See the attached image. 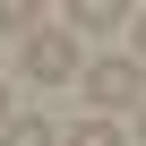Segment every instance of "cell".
<instances>
[{
  "label": "cell",
  "mask_w": 146,
  "mask_h": 146,
  "mask_svg": "<svg viewBox=\"0 0 146 146\" xmlns=\"http://www.w3.org/2000/svg\"><path fill=\"white\" fill-rule=\"evenodd\" d=\"M9 120H17V112H9V86H0V129H9Z\"/></svg>",
  "instance_id": "ba28073f"
},
{
  "label": "cell",
  "mask_w": 146,
  "mask_h": 146,
  "mask_svg": "<svg viewBox=\"0 0 146 146\" xmlns=\"http://www.w3.org/2000/svg\"><path fill=\"white\" fill-rule=\"evenodd\" d=\"M137 146H146V103H137Z\"/></svg>",
  "instance_id": "9c48e42d"
},
{
  "label": "cell",
  "mask_w": 146,
  "mask_h": 146,
  "mask_svg": "<svg viewBox=\"0 0 146 146\" xmlns=\"http://www.w3.org/2000/svg\"><path fill=\"white\" fill-rule=\"evenodd\" d=\"M26 78L35 86H69V78H78V35H69V26H43L26 43Z\"/></svg>",
  "instance_id": "7a4b0ae2"
},
{
  "label": "cell",
  "mask_w": 146,
  "mask_h": 146,
  "mask_svg": "<svg viewBox=\"0 0 146 146\" xmlns=\"http://www.w3.org/2000/svg\"><path fill=\"white\" fill-rule=\"evenodd\" d=\"M60 26H69V35H103V26H120V9H112V0H69Z\"/></svg>",
  "instance_id": "3957f363"
},
{
  "label": "cell",
  "mask_w": 146,
  "mask_h": 146,
  "mask_svg": "<svg viewBox=\"0 0 146 146\" xmlns=\"http://www.w3.org/2000/svg\"><path fill=\"white\" fill-rule=\"evenodd\" d=\"M129 60H137V69H146V9H137V17H129Z\"/></svg>",
  "instance_id": "52a82bcc"
},
{
  "label": "cell",
  "mask_w": 146,
  "mask_h": 146,
  "mask_svg": "<svg viewBox=\"0 0 146 146\" xmlns=\"http://www.w3.org/2000/svg\"><path fill=\"white\" fill-rule=\"evenodd\" d=\"M0 35H43V9H35V0H0Z\"/></svg>",
  "instance_id": "5b68a950"
},
{
  "label": "cell",
  "mask_w": 146,
  "mask_h": 146,
  "mask_svg": "<svg viewBox=\"0 0 146 146\" xmlns=\"http://www.w3.org/2000/svg\"><path fill=\"white\" fill-rule=\"evenodd\" d=\"M60 146H129V137H120V129H112V120H95V112H86V120H78V129H69V137H60Z\"/></svg>",
  "instance_id": "8992f818"
},
{
  "label": "cell",
  "mask_w": 146,
  "mask_h": 146,
  "mask_svg": "<svg viewBox=\"0 0 146 146\" xmlns=\"http://www.w3.org/2000/svg\"><path fill=\"white\" fill-rule=\"evenodd\" d=\"M0 146H60V129H52L43 112H17L9 129H0Z\"/></svg>",
  "instance_id": "277c9868"
},
{
  "label": "cell",
  "mask_w": 146,
  "mask_h": 146,
  "mask_svg": "<svg viewBox=\"0 0 146 146\" xmlns=\"http://www.w3.org/2000/svg\"><path fill=\"white\" fill-rule=\"evenodd\" d=\"M86 95H95V120L103 112H129V103H146V69L137 60H95L86 69Z\"/></svg>",
  "instance_id": "6da1fadb"
}]
</instances>
